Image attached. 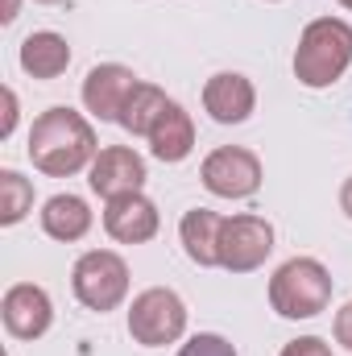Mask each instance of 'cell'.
Instances as JSON below:
<instances>
[{"instance_id": "cell-1", "label": "cell", "mask_w": 352, "mask_h": 356, "mask_svg": "<svg viewBox=\"0 0 352 356\" xmlns=\"http://www.w3.org/2000/svg\"><path fill=\"white\" fill-rule=\"evenodd\" d=\"M25 154H29L33 170H42L46 178H71L79 170H91L99 145H95V129L88 116L58 104L33 120Z\"/></svg>"}, {"instance_id": "cell-2", "label": "cell", "mask_w": 352, "mask_h": 356, "mask_svg": "<svg viewBox=\"0 0 352 356\" xmlns=\"http://www.w3.org/2000/svg\"><path fill=\"white\" fill-rule=\"evenodd\" d=\"M352 67V25L344 17H315L294 46V79L319 91L344 79Z\"/></svg>"}, {"instance_id": "cell-3", "label": "cell", "mask_w": 352, "mask_h": 356, "mask_svg": "<svg viewBox=\"0 0 352 356\" xmlns=\"http://www.w3.org/2000/svg\"><path fill=\"white\" fill-rule=\"evenodd\" d=\"M332 302V273L315 257H290L269 277V307L282 319H315Z\"/></svg>"}, {"instance_id": "cell-4", "label": "cell", "mask_w": 352, "mask_h": 356, "mask_svg": "<svg viewBox=\"0 0 352 356\" xmlns=\"http://www.w3.org/2000/svg\"><path fill=\"white\" fill-rule=\"evenodd\" d=\"M129 336L141 348H166L186 336V302L170 286H150L129 307Z\"/></svg>"}, {"instance_id": "cell-5", "label": "cell", "mask_w": 352, "mask_h": 356, "mask_svg": "<svg viewBox=\"0 0 352 356\" xmlns=\"http://www.w3.org/2000/svg\"><path fill=\"white\" fill-rule=\"evenodd\" d=\"M71 290L88 311H116L129 298V266L112 249H88L71 269Z\"/></svg>"}, {"instance_id": "cell-6", "label": "cell", "mask_w": 352, "mask_h": 356, "mask_svg": "<svg viewBox=\"0 0 352 356\" xmlns=\"http://www.w3.org/2000/svg\"><path fill=\"white\" fill-rule=\"evenodd\" d=\"M199 178L216 199H253L262 191V158L245 145H220L203 158Z\"/></svg>"}, {"instance_id": "cell-7", "label": "cell", "mask_w": 352, "mask_h": 356, "mask_svg": "<svg viewBox=\"0 0 352 356\" xmlns=\"http://www.w3.org/2000/svg\"><path fill=\"white\" fill-rule=\"evenodd\" d=\"M273 253V224L265 216H228L220 232V269L253 273Z\"/></svg>"}, {"instance_id": "cell-8", "label": "cell", "mask_w": 352, "mask_h": 356, "mask_svg": "<svg viewBox=\"0 0 352 356\" xmlns=\"http://www.w3.org/2000/svg\"><path fill=\"white\" fill-rule=\"evenodd\" d=\"M0 323L13 340H42L54 323V302L42 286L33 282H17L4 290L0 298Z\"/></svg>"}, {"instance_id": "cell-9", "label": "cell", "mask_w": 352, "mask_h": 356, "mask_svg": "<svg viewBox=\"0 0 352 356\" xmlns=\"http://www.w3.org/2000/svg\"><path fill=\"white\" fill-rule=\"evenodd\" d=\"M145 178H150L145 158H141L133 145H108V149H99L95 162H91L88 186H91V195H99V199L108 203V199H120V195L141 191Z\"/></svg>"}, {"instance_id": "cell-10", "label": "cell", "mask_w": 352, "mask_h": 356, "mask_svg": "<svg viewBox=\"0 0 352 356\" xmlns=\"http://www.w3.org/2000/svg\"><path fill=\"white\" fill-rule=\"evenodd\" d=\"M158 228H162L158 203L150 195H141V191L104 203V232L116 245H150L158 236Z\"/></svg>"}, {"instance_id": "cell-11", "label": "cell", "mask_w": 352, "mask_h": 356, "mask_svg": "<svg viewBox=\"0 0 352 356\" xmlns=\"http://www.w3.org/2000/svg\"><path fill=\"white\" fill-rule=\"evenodd\" d=\"M137 83H141V79H137L125 63H99V67H91L88 71V79H83L79 95H83V108H88L91 116L116 124Z\"/></svg>"}, {"instance_id": "cell-12", "label": "cell", "mask_w": 352, "mask_h": 356, "mask_svg": "<svg viewBox=\"0 0 352 356\" xmlns=\"http://www.w3.org/2000/svg\"><path fill=\"white\" fill-rule=\"evenodd\" d=\"M257 108V88L241 71H220L203 83V112L216 124H245Z\"/></svg>"}, {"instance_id": "cell-13", "label": "cell", "mask_w": 352, "mask_h": 356, "mask_svg": "<svg viewBox=\"0 0 352 356\" xmlns=\"http://www.w3.org/2000/svg\"><path fill=\"white\" fill-rule=\"evenodd\" d=\"M224 220H228V216H220V211H211V207H191V211L178 220L182 253H186L199 269L220 266V232H224Z\"/></svg>"}, {"instance_id": "cell-14", "label": "cell", "mask_w": 352, "mask_h": 356, "mask_svg": "<svg viewBox=\"0 0 352 356\" xmlns=\"http://www.w3.org/2000/svg\"><path fill=\"white\" fill-rule=\"evenodd\" d=\"M145 141H150V154L158 162H166V166L186 162L191 149H195V120H191V112L170 99V108L158 116V124H154V133Z\"/></svg>"}, {"instance_id": "cell-15", "label": "cell", "mask_w": 352, "mask_h": 356, "mask_svg": "<svg viewBox=\"0 0 352 356\" xmlns=\"http://www.w3.org/2000/svg\"><path fill=\"white\" fill-rule=\"evenodd\" d=\"M17 63L29 79H58L67 67H71V42L54 29H38L21 42L17 50Z\"/></svg>"}, {"instance_id": "cell-16", "label": "cell", "mask_w": 352, "mask_h": 356, "mask_svg": "<svg viewBox=\"0 0 352 356\" xmlns=\"http://www.w3.org/2000/svg\"><path fill=\"white\" fill-rule=\"evenodd\" d=\"M91 224H95V216H91L88 199H79V195H50L46 203H42V232L50 236V241H63V245H75V241H83L91 232Z\"/></svg>"}, {"instance_id": "cell-17", "label": "cell", "mask_w": 352, "mask_h": 356, "mask_svg": "<svg viewBox=\"0 0 352 356\" xmlns=\"http://www.w3.org/2000/svg\"><path fill=\"white\" fill-rule=\"evenodd\" d=\"M166 108H170V95H166V91L154 88V83H137L116 124H120L125 133H133V137H150L154 124H158V116H162Z\"/></svg>"}, {"instance_id": "cell-18", "label": "cell", "mask_w": 352, "mask_h": 356, "mask_svg": "<svg viewBox=\"0 0 352 356\" xmlns=\"http://www.w3.org/2000/svg\"><path fill=\"white\" fill-rule=\"evenodd\" d=\"M33 211V182L17 170H0V224L13 228Z\"/></svg>"}, {"instance_id": "cell-19", "label": "cell", "mask_w": 352, "mask_h": 356, "mask_svg": "<svg viewBox=\"0 0 352 356\" xmlns=\"http://www.w3.org/2000/svg\"><path fill=\"white\" fill-rule=\"evenodd\" d=\"M175 356H237V348H232V340H224L220 332H199V336H191Z\"/></svg>"}, {"instance_id": "cell-20", "label": "cell", "mask_w": 352, "mask_h": 356, "mask_svg": "<svg viewBox=\"0 0 352 356\" xmlns=\"http://www.w3.org/2000/svg\"><path fill=\"white\" fill-rule=\"evenodd\" d=\"M278 356H332V348L319 336H298V340H290Z\"/></svg>"}, {"instance_id": "cell-21", "label": "cell", "mask_w": 352, "mask_h": 356, "mask_svg": "<svg viewBox=\"0 0 352 356\" xmlns=\"http://www.w3.org/2000/svg\"><path fill=\"white\" fill-rule=\"evenodd\" d=\"M332 332H336V344H344L352 353V302H344L340 311H336V319H332Z\"/></svg>"}, {"instance_id": "cell-22", "label": "cell", "mask_w": 352, "mask_h": 356, "mask_svg": "<svg viewBox=\"0 0 352 356\" xmlns=\"http://www.w3.org/2000/svg\"><path fill=\"white\" fill-rule=\"evenodd\" d=\"M17 129V91L4 88V124H0V137H13Z\"/></svg>"}, {"instance_id": "cell-23", "label": "cell", "mask_w": 352, "mask_h": 356, "mask_svg": "<svg viewBox=\"0 0 352 356\" xmlns=\"http://www.w3.org/2000/svg\"><path fill=\"white\" fill-rule=\"evenodd\" d=\"M340 211L352 220V178H344V186H340Z\"/></svg>"}, {"instance_id": "cell-24", "label": "cell", "mask_w": 352, "mask_h": 356, "mask_svg": "<svg viewBox=\"0 0 352 356\" xmlns=\"http://www.w3.org/2000/svg\"><path fill=\"white\" fill-rule=\"evenodd\" d=\"M17 8H21V0H4V13H0V21L8 25V21H17Z\"/></svg>"}, {"instance_id": "cell-25", "label": "cell", "mask_w": 352, "mask_h": 356, "mask_svg": "<svg viewBox=\"0 0 352 356\" xmlns=\"http://www.w3.org/2000/svg\"><path fill=\"white\" fill-rule=\"evenodd\" d=\"M336 4H340V8H352V0H336Z\"/></svg>"}, {"instance_id": "cell-26", "label": "cell", "mask_w": 352, "mask_h": 356, "mask_svg": "<svg viewBox=\"0 0 352 356\" xmlns=\"http://www.w3.org/2000/svg\"><path fill=\"white\" fill-rule=\"evenodd\" d=\"M38 4H63V0H38Z\"/></svg>"}, {"instance_id": "cell-27", "label": "cell", "mask_w": 352, "mask_h": 356, "mask_svg": "<svg viewBox=\"0 0 352 356\" xmlns=\"http://www.w3.org/2000/svg\"><path fill=\"white\" fill-rule=\"evenodd\" d=\"M265 4H278V0H265Z\"/></svg>"}]
</instances>
